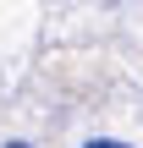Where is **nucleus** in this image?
Instances as JSON below:
<instances>
[{
  "mask_svg": "<svg viewBox=\"0 0 143 148\" xmlns=\"http://www.w3.org/2000/svg\"><path fill=\"white\" fill-rule=\"evenodd\" d=\"M83 148H132V143H116V137H94V143H83Z\"/></svg>",
  "mask_w": 143,
  "mask_h": 148,
  "instance_id": "f257e3e1",
  "label": "nucleus"
},
{
  "mask_svg": "<svg viewBox=\"0 0 143 148\" xmlns=\"http://www.w3.org/2000/svg\"><path fill=\"white\" fill-rule=\"evenodd\" d=\"M0 148H33V143H0Z\"/></svg>",
  "mask_w": 143,
  "mask_h": 148,
  "instance_id": "f03ea898",
  "label": "nucleus"
}]
</instances>
